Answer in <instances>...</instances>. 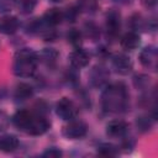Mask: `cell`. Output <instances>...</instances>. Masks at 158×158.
Masks as SVG:
<instances>
[{
    "mask_svg": "<svg viewBox=\"0 0 158 158\" xmlns=\"http://www.w3.org/2000/svg\"><path fill=\"white\" fill-rule=\"evenodd\" d=\"M38 63V56L31 48H21L16 52L12 64V72L20 78H30L33 75Z\"/></svg>",
    "mask_w": 158,
    "mask_h": 158,
    "instance_id": "1",
    "label": "cell"
},
{
    "mask_svg": "<svg viewBox=\"0 0 158 158\" xmlns=\"http://www.w3.org/2000/svg\"><path fill=\"white\" fill-rule=\"evenodd\" d=\"M126 100L127 94L125 88L117 84L107 88L102 94V106L106 111L110 112L122 111L126 106Z\"/></svg>",
    "mask_w": 158,
    "mask_h": 158,
    "instance_id": "2",
    "label": "cell"
},
{
    "mask_svg": "<svg viewBox=\"0 0 158 158\" xmlns=\"http://www.w3.org/2000/svg\"><path fill=\"white\" fill-rule=\"evenodd\" d=\"M88 132V126L81 120H69V122L63 127V136L68 139H79L83 138Z\"/></svg>",
    "mask_w": 158,
    "mask_h": 158,
    "instance_id": "3",
    "label": "cell"
},
{
    "mask_svg": "<svg viewBox=\"0 0 158 158\" xmlns=\"http://www.w3.org/2000/svg\"><path fill=\"white\" fill-rule=\"evenodd\" d=\"M56 114L59 118L69 121V120L77 117L78 107L73 100H70L68 98H62L56 105Z\"/></svg>",
    "mask_w": 158,
    "mask_h": 158,
    "instance_id": "4",
    "label": "cell"
},
{
    "mask_svg": "<svg viewBox=\"0 0 158 158\" xmlns=\"http://www.w3.org/2000/svg\"><path fill=\"white\" fill-rule=\"evenodd\" d=\"M157 48L154 46H149L142 49V52L139 53V62L143 67L151 69V70H156L157 69Z\"/></svg>",
    "mask_w": 158,
    "mask_h": 158,
    "instance_id": "5",
    "label": "cell"
},
{
    "mask_svg": "<svg viewBox=\"0 0 158 158\" xmlns=\"http://www.w3.org/2000/svg\"><path fill=\"white\" fill-rule=\"evenodd\" d=\"M121 27V15L116 10H110L106 15V31L111 37H116Z\"/></svg>",
    "mask_w": 158,
    "mask_h": 158,
    "instance_id": "6",
    "label": "cell"
},
{
    "mask_svg": "<svg viewBox=\"0 0 158 158\" xmlns=\"http://www.w3.org/2000/svg\"><path fill=\"white\" fill-rule=\"evenodd\" d=\"M48 128H49V122L44 117L38 116V115H33V118H32L26 132L32 135V136H41L44 132H47Z\"/></svg>",
    "mask_w": 158,
    "mask_h": 158,
    "instance_id": "7",
    "label": "cell"
},
{
    "mask_svg": "<svg viewBox=\"0 0 158 158\" xmlns=\"http://www.w3.org/2000/svg\"><path fill=\"white\" fill-rule=\"evenodd\" d=\"M33 115L32 112L27 111V110H19L15 112V115L12 116V123L21 131H27L32 118H33Z\"/></svg>",
    "mask_w": 158,
    "mask_h": 158,
    "instance_id": "8",
    "label": "cell"
},
{
    "mask_svg": "<svg viewBox=\"0 0 158 158\" xmlns=\"http://www.w3.org/2000/svg\"><path fill=\"white\" fill-rule=\"evenodd\" d=\"M128 131V125L122 120H114L107 123L106 133L110 137H123Z\"/></svg>",
    "mask_w": 158,
    "mask_h": 158,
    "instance_id": "9",
    "label": "cell"
},
{
    "mask_svg": "<svg viewBox=\"0 0 158 158\" xmlns=\"http://www.w3.org/2000/svg\"><path fill=\"white\" fill-rule=\"evenodd\" d=\"M20 22L17 17L11 15H5L0 17V32L4 35H12L19 30Z\"/></svg>",
    "mask_w": 158,
    "mask_h": 158,
    "instance_id": "10",
    "label": "cell"
},
{
    "mask_svg": "<svg viewBox=\"0 0 158 158\" xmlns=\"http://www.w3.org/2000/svg\"><path fill=\"white\" fill-rule=\"evenodd\" d=\"M120 44L123 49L126 51H133L136 48H138V46L141 44V37L138 33L130 31L127 33H125L120 41Z\"/></svg>",
    "mask_w": 158,
    "mask_h": 158,
    "instance_id": "11",
    "label": "cell"
},
{
    "mask_svg": "<svg viewBox=\"0 0 158 158\" xmlns=\"http://www.w3.org/2000/svg\"><path fill=\"white\" fill-rule=\"evenodd\" d=\"M69 62L74 68H84L89 63V56L85 51L80 48H75L70 54H69Z\"/></svg>",
    "mask_w": 158,
    "mask_h": 158,
    "instance_id": "12",
    "label": "cell"
},
{
    "mask_svg": "<svg viewBox=\"0 0 158 158\" xmlns=\"http://www.w3.org/2000/svg\"><path fill=\"white\" fill-rule=\"evenodd\" d=\"M64 19V14L57 9V7H52V9H48L44 14H43V22L48 26H56L58 23L62 22V20Z\"/></svg>",
    "mask_w": 158,
    "mask_h": 158,
    "instance_id": "13",
    "label": "cell"
},
{
    "mask_svg": "<svg viewBox=\"0 0 158 158\" xmlns=\"http://www.w3.org/2000/svg\"><path fill=\"white\" fill-rule=\"evenodd\" d=\"M19 147V139L14 135H4L0 137V151L1 152H14Z\"/></svg>",
    "mask_w": 158,
    "mask_h": 158,
    "instance_id": "14",
    "label": "cell"
},
{
    "mask_svg": "<svg viewBox=\"0 0 158 158\" xmlns=\"http://www.w3.org/2000/svg\"><path fill=\"white\" fill-rule=\"evenodd\" d=\"M112 63H114V67L116 68V70L121 74H126L131 70V60L128 57H126L123 54H116L112 58Z\"/></svg>",
    "mask_w": 158,
    "mask_h": 158,
    "instance_id": "15",
    "label": "cell"
},
{
    "mask_svg": "<svg viewBox=\"0 0 158 158\" xmlns=\"http://www.w3.org/2000/svg\"><path fill=\"white\" fill-rule=\"evenodd\" d=\"M32 94H33L32 86L26 83H20L15 89V98L19 100H26L30 96H32Z\"/></svg>",
    "mask_w": 158,
    "mask_h": 158,
    "instance_id": "16",
    "label": "cell"
},
{
    "mask_svg": "<svg viewBox=\"0 0 158 158\" xmlns=\"http://www.w3.org/2000/svg\"><path fill=\"white\" fill-rule=\"evenodd\" d=\"M37 56H38V59H41V60H43L44 63L49 64V63H53V62L56 60L58 53H57L54 49H52V48H44V49H43L40 54H37Z\"/></svg>",
    "mask_w": 158,
    "mask_h": 158,
    "instance_id": "17",
    "label": "cell"
},
{
    "mask_svg": "<svg viewBox=\"0 0 158 158\" xmlns=\"http://www.w3.org/2000/svg\"><path fill=\"white\" fill-rule=\"evenodd\" d=\"M98 153L101 154V156L112 157V156H116L118 153V149H117V147H115L111 143H101L98 147Z\"/></svg>",
    "mask_w": 158,
    "mask_h": 158,
    "instance_id": "18",
    "label": "cell"
},
{
    "mask_svg": "<svg viewBox=\"0 0 158 158\" xmlns=\"http://www.w3.org/2000/svg\"><path fill=\"white\" fill-rule=\"evenodd\" d=\"M67 40L70 44H73L74 47L79 48V46L81 44V33L79 32V30L77 28H72L68 33H67Z\"/></svg>",
    "mask_w": 158,
    "mask_h": 158,
    "instance_id": "19",
    "label": "cell"
},
{
    "mask_svg": "<svg viewBox=\"0 0 158 158\" xmlns=\"http://www.w3.org/2000/svg\"><path fill=\"white\" fill-rule=\"evenodd\" d=\"M78 9L86 11V12H94L98 9V1L96 0H78Z\"/></svg>",
    "mask_w": 158,
    "mask_h": 158,
    "instance_id": "20",
    "label": "cell"
},
{
    "mask_svg": "<svg viewBox=\"0 0 158 158\" xmlns=\"http://www.w3.org/2000/svg\"><path fill=\"white\" fill-rule=\"evenodd\" d=\"M36 1L37 0H21L20 1V10L23 12V14H28L33 10L35 5H36Z\"/></svg>",
    "mask_w": 158,
    "mask_h": 158,
    "instance_id": "21",
    "label": "cell"
},
{
    "mask_svg": "<svg viewBox=\"0 0 158 158\" xmlns=\"http://www.w3.org/2000/svg\"><path fill=\"white\" fill-rule=\"evenodd\" d=\"M62 151L60 149H58V148H56V147H51V148H48L47 151H44L43 152V157H47V158H59V157H62Z\"/></svg>",
    "mask_w": 158,
    "mask_h": 158,
    "instance_id": "22",
    "label": "cell"
},
{
    "mask_svg": "<svg viewBox=\"0 0 158 158\" xmlns=\"http://www.w3.org/2000/svg\"><path fill=\"white\" fill-rule=\"evenodd\" d=\"M137 126L141 130H149V127L152 126V122L147 118V117H139L137 120Z\"/></svg>",
    "mask_w": 158,
    "mask_h": 158,
    "instance_id": "23",
    "label": "cell"
},
{
    "mask_svg": "<svg viewBox=\"0 0 158 158\" xmlns=\"http://www.w3.org/2000/svg\"><path fill=\"white\" fill-rule=\"evenodd\" d=\"M79 10V9H78ZM78 10H75V9H68V11H67V14H64V17H68L70 21H74V19H75V15H77V12H78Z\"/></svg>",
    "mask_w": 158,
    "mask_h": 158,
    "instance_id": "24",
    "label": "cell"
},
{
    "mask_svg": "<svg viewBox=\"0 0 158 158\" xmlns=\"http://www.w3.org/2000/svg\"><path fill=\"white\" fill-rule=\"evenodd\" d=\"M49 1H53V2H60V1H63V0H49Z\"/></svg>",
    "mask_w": 158,
    "mask_h": 158,
    "instance_id": "25",
    "label": "cell"
}]
</instances>
